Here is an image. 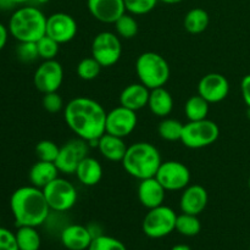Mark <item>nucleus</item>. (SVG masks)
Returning <instances> with one entry per match:
<instances>
[{
    "label": "nucleus",
    "instance_id": "36",
    "mask_svg": "<svg viewBox=\"0 0 250 250\" xmlns=\"http://www.w3.org/2000/svg\"><path fill=\"white\" fill-rule=\"evenodd\" d=\"M16 56L20 61L29 63L39 58L37 42H19L16 48Z\"/></svg>",
    "mask_w": 250,
    "mask_h": 250
},
{
    "label": "nucleus",
    "instance_id": "35",
    "mask_svg": "<svg viewBox=\"0 0 250 250\" xmlns=\"http://www.w3.org/2000/svg\"><path fill=\"white\" fill-rule=\"evenodd\" d=\"M87 250H127V248L121 241L115 237L102 234L97 238H93L92 243Z\"/></svg>",
    "mask_w": 250,
    "mask_h": 250
},
{
    "label": "nucleus",
    "instance_id": "45",
    "mask_svg": "<svg viewBox=\"0 0 250 250\" xmlns=\"http://www.w3.org/2000/svg\"><path fill=\"white\" fill-rule=\"evenodd\" d=\"M34 1H37L38 4H46V2L49 1V0H34Z\"/></svg>",
    "mask_w": 250,
    "mask_h": 250
},
{
    "label": "nucleus",
    "instance_id": "46",
    "mask_svg": "<svg viewBox=\"0 0 250 250\" xmlns=\"http://www.w3.org/2000/svg\"><path fill=\"white\" fill-rule=\"evenodd\" d=\"M248 117L250 119V107H248Z\"/></svg>",
    "mask_w": 250,
    "mask_h": 250
},
{
    "label": "nucleus",
    "instance_id": "44",
    "mask_svg": "<svg viewBox=\"0 0 250 250\" xmlns=\"http://www.w3.org/2000/svg\"><path fill=\"white\" fill-rule=\"evenodd\" d=\"M159 1L165 2V4H168V5H173V4H180V2H182L183 0H159Z\"/></svg>",
    "mask_w": 250,
    "mask_h": 250
},
{
    "label": "nucleus",
    "instance_id": "34",
    "mask_svg": "<svg viewBox=\"0 0 250 250\" xmlns=\"http://www.w3.org/2000/svg\"><path fill=\"white\" fill-rule=\"evenodd\" d=\"M126 11L133 16H142L153 11L159 0H124Z\"/></svg>",
    "mask_w": 250,
    "mask_h": 250
},
{
    "label": "nucleus",
    "instance_id": "9",
    "mask_svg": "<svg viewBox=\"0 0 250 250\" xmlns=\"http://www.w3.org/2000/svg\"><path fill=\"white\" fill-rule=\"evenodd\" d=\"M122 55V44L120 37L114 32H100L93 38L92 56L102 67L116 65Z\"/></svg>",
    "mask_w": 250,
    "mask_h": 250
},
{
    "label": "nucleus",
    "instance_id": "6",
    "mask_svg": "<svg viewBox=\"0 0 250 250\" xmlns=\"http://www.w3.org/2000/svg\"><path fill=\"white\" fill-rule=\"evenodd\" d=\"M220 128L216 122L209 119L199 121H188L183 127L181 142L189 149H202L217 141Z\"/></svg>",
    "mask_w": 250,
    "mask_h": 250
},
{
    "label": "nucleus",
    "instance_id": "31",
    "mask_svg": "<svg viewBox=\"0 0 250 250\" xmlns=\"http://www.w3.org/2000/svg\"><path fill=\"white\" fill-rule=\"evenodd\" d=\"M102 68V65L93 56H89V58L82 59L78 62L76 71H77V76L81 80L93 81L99 76Z\"/></svg>",
    "mask_w": 250,
    "mask_h": 250
},
{
    "label": "nucleus",
    "instance_id": "26",
    "mask_svg": "<svg viewBox=\"0 0 250 250\" xmlns=\"http://www.w3.org/2000/svg\"><path fill=\"white\" fill-rule=\"evenodd\" d=\"M16 234L17 246L20 250H39L42 246V237L37 227L20 226Z\"/></svg>",
    "mask_w": 250,
    "mask_h": 250
},
{
    "label": "nucleus",
    "instance_id": "24",
    "mask_svg": "<svg viewBox=\"0 0 250 250\" xmlns=\"http://www.w3.org/2000/svg\"><path fill=\"white\" fill-rule=\"evenodd\" d=\"M148 107L151 114L158 117H167L173 110V98L165 87L155 88L150 90Z\"/></svg>",
    "mask_w": 250,
    "mask_h": 250
},
{
    "label": "nucleus",
    "instance_id": "17",
    "mask_svg": "<svg viewBox=\"0 0 250 250\" xmlns=\"http://www.w3.org/2000/svg\"><path fill=\"white\" fill-rule=\"evenodd\" d=\"M209 202L208 190L200 185H189L182 190L180 198V209L182 212L199 215L207 208Z\"/></svg>",
    "mask_w": 250,
    "mask_h": 250
},
{
    "label": "nucleus",
    "instance_id": "32",
    "mask_svg": "<svg viewBox=\"0 0 250 250\" xmlns=\"http://www.w3.org/2000/svg\"><path fill=\"white\" fill-rule=\"evenodd\" d=\"M39 58L43 60H55L60 50V44L45 34L37 42Z\"/></svg>",
    "mask_w": 250,
    "mask_h": 250
},
{
    "label": "nucleus",
    "instance_id": "4",
    "mask_svg": "<svg viewBox=\"0 0 250 250\" xmlns=\"http://www.w3.org/2000/svg\"><path fill=\"white\" fill-rule=\"evenodd\" d=\"M46 19L41 9L31 5H23L12 12L10 16V36L17 42H38L45 36Z\"/></svg>",
    "mask_w": 250,
    "mask_h": 250
},
{
    "label": "nucleus",
    "instance_id": "37",
    "mask_svg": "<svg viewBox=\"0 0 250 250\" xmlns=\"http://www.w3.org/2000/svg\"><path fill=\"white\" fill-rule=\"evenodd\" d=\"M42 105H43L44 110L50 112V114H58L61 110L65 109L62 98H61V95L58 92L44 94L43 99H42Z\"/></svg>",
    "mask_w": 250,
    "mask_h": 250
},
{
    "label": "nucleus",
    "instance_id": "40",
    "mask_svg": "<svg viewBox=\"0 0 250 250\" xmlns=\"http://www.w3.org/2000/svg\"><path fill=\"white\" fill-rule=\"evenodd\" d=\"M32 0H0V10L14 9L17 5H24Z\"/></svg>",
    "mask_w": 250,
    "mask_h": 250
},
{
    "label": "nucleus",
    "instance_id": "20",
    "mask_svg": "<svg viewBox=\"0 0 250 250\" xmlns=\"http://www.w3.org/2000/svg\"><path fill=\"white\" fill-rule=\"evenodd\" d=\"M149 95H150V89L148 87L142 84L141 82L132 83L124 88L120 94V105L137 112L138 110L148 106Z\"/></svg>",
    "mask_w": 250,
    "mask_h": 250
},
{
    "label": "nucleus",
    "instance_id": "10",
    "mask_svg": "<svg viewBox=\"0 0 250 250\" xmlns=\"http://www.w3.org/2000/svg\"><path fill=\"white\" fill-rule=\"evenodd\" d=\"M89 144L84 139L77 138L71 139L67 143L60 146V151L55 160V165L59 172L63 175H75L78 167V164L82 159L88 156L89 153Z\"/></svg>",
    "mask_w": 250,
    "mask_h": 250
},
{
    "label": "nucleus",
    "instance_id": "23",
    "mask_svg": "<svg viewBox=\"0 0 250 250\" xmlns=\"http://www.w3.org/2000/svg\"><path fill=\"white\" fill-rule=\"evenodd\" d=\"M59 173L60 172L54 163L38 160L29 170L28 178L32 186L43 189L45 186L59 177Z\"/></svg>",
    "mask_w": 250,
    "mask_h": 250
},
{
    "label": "nucleus",
    "instance_id": "42",
    "mask_svg": "<svg viewBox=\"0 0 250 250\" xmlns=\"http://www.w3.org/2000/svg\"><path fill=\"white\" fill-rule=\"evenodd\" d=\"M87 227H88V229H89V232H90V234H92L93 238H97V237L104 234L103 233L102 227H100L98 224H90V225H88Z\"/></svg>",
    "mask_w": 250,
    "mask_h": 250
},
{
    "label": "nucleus",
    "instance_id": "1",
    "mask_svg": "<svg viewBox=\"0 0 250 250\" xmlns=\"http://www.w3.org/2000/svg\"><path fill=\"white\" fill-rule=\"evenodd\" d=\"M106 114L100 103L87 97L73 98L63 109L68 128L87 142L99 139L105 133Z\"/></svg>",
    "mask_w": 250,
    "mask_h": 250
},
{
    "label": "nucleus",
    "instance_id": "28",
    "mask_svg": "<svg viewBox=\"0 0 250 250\" xmlns=\"http://www.w3.org/2000/svg\"><path fill=\"white\" fill-rule=\"evenodd\" d=\"M200 229H202V224L197 215L186 214V212L177 215L176 231L180 234L185 237H194L199 234Z\"/></svg>",
    "mask_w": 250,
    "mask_h": 250
},
{
    "label": "nucleus",
    "instance_id": "39",
    "mask_svg": "<svg viewBox=\"0 0 250 250\" xmlns=\"http://www.w3.org/2000/svg\"><path fill=\"white\" fill-rule=\"evenodd\" d=\"M242 97H243L244 103L248 107H250V75L244 76L241 82Z\"/></svg>",
    "mask_w": 250,
    "mask_h": 250
},
{
    "label": "nucleus",
    "instance_id": "12",
    "mask_svg": "<svg viewBox=\"0 0 250 250\" xmlns=\"http://www.w3.org/2000/svg\"><path fill=\"white\" fill-rule=\"evenodd\" d=\"M62 81L63 68L58 60H43L33 76L34 87L43 94L58 92Z\"/></svg>",
    "mask_w": 250,
    "mask_h": 250
},
{
    "label": "nucleus",
    "instance_id": "19",
    "mask_svg": "<svg viewBox=\"0 0 250 250\" xmlns=\"http://www.w3.org/2000/svg\"><path fill=\"white\" fill-rule=\"evenodd\" d=\"M166 197V189L156 177L146 178L139 182L138 199L139 203L148 210L158 208L164 204Z\"/></svg>",
    "mask_w": 250,
    "mask_h": 250
},
{
    "label": "nucleus",
    "instance_id": "5",
    "mask_svg": "<svg viewBox=\"0 0 250 250\" xmlns=\"http://www.w3.org/2000/svg\"><path fill=\"white\" fill-rule=\"evenodd\" d=\"M136 73L139 82L151 90L164 87L167 83L171 70L164 56L154 51H146L137 59Z\"/></svg>",
    "mask_w": 250,
    "mask_h": 250
},
{
    "label": "nucleus",
    "instance_id": "33",
    "mask_svg": "<svg viewBox=\"0 0 250 250\" xmlns=\"http://www.w3.org/2000/svg\"><path fill=\"white\" fill-rule=\"evenodd\" d=\"M60 151V146L53 141H48L44 139L41 141L36 146V155L38 160L42 161H50V163H55L56 158Z\"/></svg>",
    "mask_w": 250,
    "mask_h": 250
},
{
    "label": "nucleus",
    "instance_id": "3",
    "mask_svg": "<svg viewBox=\"0 0 250 250\" xmlns=\"http://www.w3.org/2000/svg\"><path fill=\"white\" fill-rule=\"evenodd\" d=\"M161 163L163 160L158 148L148 142H138L128 146L121 161L125 171L139 181L155 177Z\"/></svg>",
    "mask_w": 250,
    "mask_h": 250
},
{
    "label": "nucleus",
    "instance_id": "43",
    "mask_svg": "<svg viewBox=\"0 0 250 250\" xmlns=\"http://www.w3.org/2000/svg\"><path fill=\"white\" fill-rule=\"evenodd\" d=\"M171 250H192L190 249V247L188 246V244H176V246H173L172 248H171Z\"/></svg>",
    "mask_w": 250,
    "mask_h": 250
},
{
    "label": "nucleus",
    "instance_id": "8",
    "mask_svg": "<svg viewBox=\"0 0 250 250\" xmlns=\"http://www.w3.org/2000/svg\"><path fill=\"white\" fill-rule=\"evenodd\" d=\"M49 208L54 212H67L76 205L78 193L68 180L58 177L43 188Z\"/></svg>",
    "mask_w": 250,
    "mask_h": 250
},
{
    "label": "nucleus",
    "instance_id": "11",
    "mask_svg": "<svg viewBox=\"0 0 250 250\" xmlns=\"http://www.w3.org/2000/svg\"><path fill=\"white\" fill-rule=\"evenodd\" d=\"M166 192L183 190L190 183V171L185 164L176 160L163 161L155 175Z\"/></svg>",
    "mask_w": 250,
    "mask_h": 250
},
{
    "label": "nucleus",
    "instance_id": "38",
    "mask_svg": "<svg viewBox=\"0 0 250 250\" xmlns=\"http://www.w3.org/2000/svg\"><path fill=\"white\" fill-rule=\"evenodd\" d=\"M0 250H20L16 234L5 227H0Z\"/></svg>",
    "mask_w": 250,
    "mask_h": 250
},
{
    "label": "nucleus",
    "instance_id": "15",
    "mask_svg": "<svg viewBox=\"0 0 250 250\" xmlns=\"http://www.w3.org/2000/svg\"><path fill=\"white\" fill-rule=\"evenodd\" d=\"M229 93V80L221 73L211 72L203 76L198 83V94L209 104H216L227 98Z\"/></svg>",
    "mask_w": 250,
    "mask_h": 250
},
{
    "label": "nucleus",
    "instance_id": "7",
    "mask_svg": "<svg viewBox=\"0 0 250 250\" xmlns=\"http://www.w3.org/2000/svg\"><path fill=\"white\" fill-rule=\"evenodd\" d=\"M176 221L177 214L175 210L163 204L146 212L142 229L149 238L160 239L176 231Z\"/></svg>",
    "mask_w": 250,
    "mask_h": 250
},
{
    "label": "nucleus",
    "instance_id": "2",
    "mask_svg": "<svg viewBox=\"0 0 250 250\" xmlns=\"http://www.w3.org/2000/svg\"><path fill=\"white\" fill-rule=\"evenodd\" d=\"M10 210L17 227L42 226L48 221L51 212L43 189L32 185L17 188L12 193Z\"/></svg>",
    "mask_w": 250,
    "mask_h": 250
},
{
    "label": "nucleus",
    "instance_id": "47",
    "mask_svg": "<svg viewBox=\"0 0 250 250\" xmlns=\"http://www.w3.org/2000/svg\"><path fill=\"white\" fill-rule=\"evenodd\" d=\"M248 187H249V189H250V177H249V180H248Z\"/></svg>",
    "mask_w": 250,
    "mask_h": 250
},
{
    "label": "nucleus",
    "instance_id": "29",
    "mask_svg": "<svg viewBox=\"0 0 250 250\" xmlns=\"http://www.w3.org/2000/svg\"><path fill=\"white\" fill-rule=\"evenodd\" d=\"M183 127H185V125L181 121H178V120L165 117V119L159 124L158 133L164 141L177 142L181 141Z\"/></svg>",
    "mask_w": 250,
    "mask_h": 250
},
{
    "label": "nucleus",
    "instance_id": "25",
    "mask_svg": "<svg viewBox=\"0 0 250 250\" xmlns=\"http://www.w3.org/2000/svg\"><path fill=\"white\" fill-rule=\"evenodd\" d=\"M210 22L209 14L202 7H194L190 9L186 14L183 24L188 33L190 34H200L208 28Z\"/></svg>",
    "mask_w": 250,
    "mask_h": 250
},
{
    "label": "nucleus",
    "instance_id": "14",
    "mask_svg": "<svg viewBox=\"0 0 250 250\" xmlns=\"http://www.w3.org/2000/svg\"><path fill=\"white\" fill-rule=\"evenodd\" d=\"M78 32L76 20L66 12H55L46 19L45 34L59 44H65L72 41Z\"/></svg>",
    "mask_w": 250,
    "mask_h": 250
},
{
    "label": "nucleus",
    "instance_id": "30",
    "mask_svg": "<svg viewBox=\"0 0 250 250\" xmlns=\"http://www.w3.org/2000/svg\"><path fill=\"white\" fill-rule=\"evenodd\" d=\"M115 31L120 38L132 39L138 33V22L133 15L125 12L114 23Z\"/></svg>",
    "mask_w": 250,
    "mask_h": 250
},
{
    "label": "nucleus",
    "instance_id": "41",
    "mask_svg": "<svg viewBox=\"0 0 250 250\" xmlns=\"http://www.w3.org/2000/svg\"><path fill=\"white\" fill-rule=\"evenodd\" d=\"M9 36H10L9 28H7L4 23L0 22V51H1L2 49L5 48V45H6Z\"/></svg>",
    "mask_w": 250,
    "mask_h": 250
},
{
    "label": "nucleus",
    "instance_id": "16",
    "mask_svg": "<svg viewBox=\"0 0 250 250\" xmlns=\"http://www.w3.org/2000/svg\"><path fill=\"white\" fill-rule=\"evenodd\" d=\"M89 14L102 23L114 24L126 11L124 0H87Z\"/></svg>",
    "mask_w": 250,
    "mask_h": 250
},
{
    "label": "nucleus",
    "instance_id": "27",
    "mask_svg": "<svg viewBox=\"0 0 250 250\" xmlns=\"http://www.w3.org/2000/svg\"><path fill=\"white\" fill-rule=\"evenodd\" d=\"M209 103L199 94L192 95L185 104V115L188 121H199L208 119Z\"/></svg>",
    "mask_w": 250,
    "mask_h": 250
},
{
    "label": "nucleus",
    "instance_id": "13",
    "mask_svg": "<svg viewBox=\"0 0 250 250\" xmlns=\"http://www.w3.org/2000/svg\"><path fill=\"white\" fill-rule=\"evenodd\" d=\"M137 114L133 110L125 106H116L106 114V124H105V133L112 136L126 138L136 129Z\"/></svg>",
    "mask_w": 250,
    "mask_h": 250
},
{
    "label": "nucleus",
    "instance_id": "21",
    "mask_svg": "<svg viewBox=\"0 0 250 250\" xmlns=\"http://www.w3.org/2000/svg\"><path fill=\"white\" fill-rule=\"evenodd\" d=\"M127 146L124 138L112 136V134L104 133L98 141V150L102 154L103 158L112 163H121L126 154Z\"/></svg>",
    "mask_w": 250,
    "mask_h": 250
},
{
    "label": "nucleus",
    "instance_id": "22",
    "mask_svg": "<svg viewBox=\"0 0 250 250\" xmlns=\"http://www.w3.org/2000/svg\"><path fill=\"white\" fill-rule=\"evenodd\" d=\"M76 176L80 183H82L85 187H93L97 186L103 178V166L99 161L92 156H85L78 164V167L76 170Z\"/></svg>",
    "mask_w": 250,
    "mask_h": 250
},
{
    "label": "nucleus",
    "instance_id": "18",
    "mask_svg": "<svg viewBox=\"0 0 250 250\" xmlns=\"http://www.w3.org/2000/svg\"><path fill=\"white\" fill-rule=\"evenodd\" d=\"M60 241L67 250H87L93 241L87 226L71 224L63 227L60 233Z\"/></svg>",
    "mask_w": 250,
    "mask_h": 250
}]
</instances>
